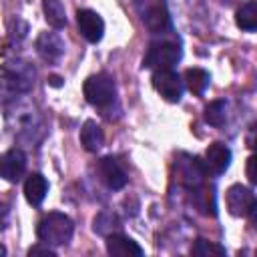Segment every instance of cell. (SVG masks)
<instances>
[{"label": "cell", "mask_w": 257, "mask_h": 257, "mask_svg": "<svg viewBox=\"0 0 257 257\" xmlns=\"http://www.w3.org/2000/svg\"><path fill=\"white\" fill-rule=\"evenodd\" d=\"M205 169L211 175H223L231 165V149L223 143H213L205 151Z\"/></svg>", "instance_id": "obj_12"}, {"label": "cell", "mask_w": 257, "mask_h": 257, "mask_svg": "<svg viewBox=\"0 0 257 257\" xmlns=\"http://www.w3.org/2000/svg\"><path fill=\"white\" fill-rule=\"evenodd\" d=\"M76 26H78V32L82 34V38L92 44H96L104 34V20L100 18L98 12L88 10V8L76 12Z\"/></svg>", "instance_id": "obj_10"}, {"label": "cell", "mask_w": 257, "mask_h": 257, "mask_svg": "<svg viewBox=\"0 0 257 257\" xmlns=\"http://www.w3.org/2000/svg\"><path fill=\"white\" fill-rule=\"evenodd\" d=\"M42 10H44V18L52 28H62L66 26V10L62 6L60 0H42Z\"/></svg>", "instance_id": "obj_20"}, {"label": "cell", "mask_w": 257, "mask_h": 257, "mask_svg": "<svg viewBox=\"0 0 257 257\" xmlns=\"http://www.w3.org/2000/svg\"><path fill=\"white\" fill-rule=\"evenodd\" d=\"M133 6L149 32L163 34L171 28V14L165 0H133Z\"/></svg>", "instance_id": "obj_2"}, {"label": "cell", "mask_w": 257, "mask_h": 257, "mask_svg": "<svg viewBox=\"0 0 257 257\" xmlns=\"http://www.w3.org/2000/svg\"><path fill=\"white\" fill-rule=\"evenodd\" d=\"M235 22L245 32H257V0L243 2L235 12Z\"/></svg>", "instance_id": "obj_19"}, {"label": "cell", "mask_w": 257, "mask_h": 257, "mask_svg": "<svg viewBox=\"0 0 257 257\" xmlns=\"http://www.w3.org/2000/svg\"><path fill=\"white\" fill-rule=\"evenodd\" d=\"M181 60V46L175 40H153L147 48L143 66L151 70H167L173 68Z\"/></svg>", "instance_id": "obj_3"}, {"label": "cell", "mask_w": 257, "mask_h": 257, "mask_svg": "<svg viewBox=\"0 0 257 257\" xmlns=\"http://www.w3.org/2000/svg\"><path fill=\"white\" fill-rule=\"evenodd\" d=\"M104 143V135L102 128L94 122V120H86L80 128V145L84 147V151L88 153H96Z\"/></svg>", "instance_id": "obj_18"}, {"label": "cell", "mask_w": 257, "mask_h": 257, "mask_svg": "<svg viewBox=\"0 0 257 257\" xmlns=\"http://www.w3.org/2000/svg\"><path fill=\"white\" fill-rule=\"evenodd\" d=\"M189 199L203 215H217V203H215V189L207 183H201L199 187L189 189Z\"/></svg>", "instance_id": "obj_16"}, {"label": "cell", "mask_w": 257, "mask_h": 257, "mask_svg": "<svg viewBox=\"0 0 257 257\" xmlns=\"http://www.w3.org/2000/svg\"><path fill=\"white\" fill-rule=\"evenodd\" d=\"M42 135V118L32 108H18L16 114V137L28 143H36Z\"/></svg>", "instance_id": "obj_9"}, {"label": "cell", "mask_w": 257, "mask_h": 257, "mask_svg": "<svg viewBox=\"0 0 257 257\" xmlns=\"http://www.w3.org/2000/svg\"><path fill=\"white\" fill-rule=\"evenodd\" d=\"M245 175H247V179H249V183H251V185H257V151L247 159Z\"/></svg>", "instance_id": "obj_25"}, {"label": "cell", "mask_w": 257, "mask_h": 257, "mask_svg": "<svg viewBox=\"0 0 257 257\" xmlns=\"http://www.w3.org/2000/svg\"><path fill=\"white\" fill-rule=\"evenodd\" d=\"M48 193V181L40 173H30L28 179L24 181V197L30 205L40 207L44 197Z\"/></svg>", "instance_id": "obj_17"}, {"label": "cell", "mask_w": 257, "mask_h": 257, "mask_svg": "<svg viewBox=\"0 0 257 257\" xmlns=\"http://www.w3.org/2000/svg\"><path fill=\"white\" fill-rule=\"evenodd\" d=\"M28 255H30V257H34V255H46V257H54V255H56V251H54V249H50V247H48V243H40V245L30 247V249H28Z\"/></svg>", "instance_id": "obj_26"}, {"label": "cell", "mask_w": 257, "mask_h": 257, "mask_svg": "<svg viewBox=\"0 0 257 257\" xmlns=\"http://www.w3.org/2000/svg\"><path fill=\"white\" fill-rule=\"evenodd\" d=\"M36 52L46 62H56L64 54V40L56 32H42L36 38Z\"/></svg>", "instance_id": "obj_13"}, {"label": "cell", "mask_w": 257, "mask_h": 257, "mask_svg": "<svg viewBox=\"0 0 257 257\" xmlns=\"http://www.w3.org/2000/svg\"><path fill=\"white\" fill-rule=\"evenodd\" d=\"M191 253L193 255H199V257H223L227 251L225 247H221L219 243L215 241H207V239H197L195 245L191 247Z\"/></svg>", "instance_id": "obj_23"}, {"label": "cell", "mask_w": 257, "mask_h": 257, "mask_svg": "<svg viewBox=\"0 0 257 257\" xmlns=\"http://www.w3.org/2000/svg\"><path fill=\"white\" fill-rule=\"evenodd\" d=\"M74 233V225H72V219L64 213H48L44 215L38 225H36V235L42 243H48V245H64L70 241Z\"/></svg>", "instance_id": "obj_1"}, {"label": "cell", "mask_w": 257, "mask_h": 257, "mask_svg": "<svg viewBox=\"0 0 257 257\" xmlns=\"http://www.w3.org/2000/svg\"><path fill=\"white\" fill-rule=\"evenodd\" d=\"M116 227H118V221L110 213H100L94 219V231L100 233V235H106L108 237V235H112V229H116Z\"/></svg>", "instance_id": "obj_24"}, {"label": "cell", "mask_w": 257, "mask_h": 257, "mask_svg": "<svg viewBox=\"0 0 257 257\" xmlns=\"http://www.w3.org/2000/svg\"><path fill=\"white\" fill-rule=\"evenodd\" d=\"M0 167H2V177L10 183H16L26 171V155L20 149H10L4 153Z\"/></svg>", "instance_id": "obj_14"}, {"label": "cell", "mask_w": 257, "mask_h": 257, "mask_svg": "<svg viewBox=\"0 0 257 257\" xmlns=\"http://www.w3.org/2000/svg\"><path fill=\"white\" fill-rule=\"evenodd\" d=\"M249 217H251V225L257 229V203H255V207L251 209V213H249Z\"/></svg>", "instance_id": "obj_28"}, {"label": "cell", "mask_w": 257, "mask_h": 257, "mask_svg": "<svg viewBox=\"0 0 257 257\" xmlns=\"http://www.w3.org/2000/svg\"><path fill=\"white\" fill-rule=\"evenodd\" d=\"M205 120L213 126H223L227 120V104L223 100H213L205 106Z\"/></svg>", "instance_id": "obj_22"}, {"label": "cell", "mask_w": 257, "mask_h": 257, "mask_svg": "<svg viewBox=\"0 0 257 257\" xmlns=\"http://www.w3.org/2000/svg\"><path fill=\"white\" fill-rule=\"evenodd\" d=\"M245 143H247V147H249V149H253V151H257V122H253V124L249 126V131H247V139H245Z\"/></svg>", "instance_id": "obj_27"}, {"label": "cell", "mask_w": 257, "mask_h": 257, "mask_svg": "<svg viewBox=\"0 0 257 257\" xmlns=\"http://www.w3.org/2000/svg\"><path fill=\"white\" fill-rule=\"evenodd\" d=\"M225 203H227V211L233 217H247L255 207L257 197L251 193V189L243 185H231L225 193Z\"/></svg>", "instance_id": "obj_8"}, {"label": "cell", "mask_w": 257, "mask_h": 257, "mask_svg": "<svg viewBox=\"0 0 257 257\" xmlns=\"http://www.w3.org/2000/svg\"><path fill=\"white\" fill-rule=\"evenodd\" d=\"M106 251L114 257H143V247L133 241L131 237H124L120 233H112L106 237Z\"/></svg>", "instance_id": "obj_15"}, {"label": "cell", "mask_w": 257, "mask_h": 257, "mask_svg": "<svg viewBox=\"0 0 257 257\" xmlns=\"http://www.w3.org/2000/svg\"><path fill=\"white\" fill-rule=\"evenodd\" d=\"M211 82V74L203 68H187L185 70V84L193 94H203Z\"/></svg>", "instance_id": "obj_21"}, {"label": "cell", "mask_w": 257, "mask_h": 257, "mask_svg": "<svg viewBox=\"0 0 257 257\" xmlns=\"http://www.w3.org/2000/svg\"><path fill=\"white\" fill-rule=\"evenodd\" d=\"M96 173H98L100 181H102L108 189H112V191L122 189V187L126 185V181H128L126 173L122 171L120 163H118L114 157H102V159L98 161V165H96Z\"/></svg>", "instance_id": "obj_11"}, {"label": "cell", "mask_w": 257, "mask_h": 257, "mask_svg": "<svg viewBox=\"0 0 257 257\" xmlns=\"http://www.w3.org/2000/svg\"><path fill=\"white\" fill-rule=\"evenodd\" d=\"M48 82H50V84H52V86H60V84H62V82H60V78H58V76H50V78H48Z\"/></svg>", "instance_id": "obj_29"}, {"label": "cell", "mask_w": 257, "mask_h": 257, "mask_svg": "<svg viewBox=\"0 0 257 257\" xmlns=\"http://www.w3.org/2000/svg\"><path fill=\"white\" fill-rule=\"evenodd\" d=\"M205 177H207V169H205V163L199 157H191L187 153H181L175 159V179L187 191L205 183Z\"/></svg>", "instance_id": "obj_6"}, {"label": "cell", "mask_w": 257, "mask_h": 257, "mask_svg": "<svg viewBox=\"0 0 257 257\" xmlns=\"http://www.w3.org/2000/svg\"><path fill=\"white\" fill-rule=\"evenodd\" d=\"M82 92H84V98L88 104L98 106V108H106L108 104L114 102L116 86H114L112 76H108L106 72H98V74H92L84 80Z\"/></svg>", "instance_id": "obj_5"}, {"label": "cell", "mask_w": 257, "mask_h": 257, "mask_svg": "<svg viewBox=\"0 0 257 257\" xmlns=\"http://www.w3.org/2000/svg\"><path fill=\"white\" fill-rule=\"evenodd\" d=\"M153 86L155 90L167 100V102H179L183 96V80L181 76L173 70H153Z\"/></svg>", "instance_id": "obj_7"}, {"label": "cell", "mask_w": 257, "mask_h": 257, "mask_svg": "<svg viewBox=\"0 0 257 257\" xmlns=\"http://www.w3.org/2000/svg\"><path fill=\"white\" fill-rule=\"evenodd\" d=\"M2 78H4V84H6L8 90H12L16 94H22V92H28L34 86L36 70L30 62H26L22 58H14V60H8L4 64Z\"/></svg>", "instance_id": "obj_4"}]
</instances>
